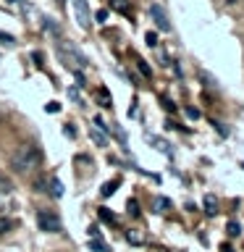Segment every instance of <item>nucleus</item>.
Masks as SVG:
<instances>
[{
	"instance_id": "obj_1",
	"label": "nucleus",
	"mask_w": 244,
	"mask_h": 252,
	"mask_svg": "<svg viewBox=\"0 0 244 252\" xmlns=\"http://www.w3.org/2000/svg\"><path fill=\"white\" fill-rule=\"evenodd\" d=\"M58 58H61V63L66 68H71L76 74V79H79V84L84 87V74L82 71L90 66V61H87V55L79 50V47L74 45V42H61L58 45Z\"/></svg>"
},
{
	"instance_id": "obj_2",
	"label": "nucleus",
	"mask_w": 244,
	"mask_h": 252,
	"mask_svg": "<svg viewBox=\"0 0 244 252\" xmlns=\"http://www.w3.org/2000/svg\"><path fill=\"white\" fill-rule=\"evenodd\" d=\"M39 163H42V153H39L37 147H31V145H24L11 155V168L16 173L34 171V168H39Z\"/></svg>"
},
{
	"instance_id": "obj_3",
	"label": "nucleus",
	"mask_w": 244,
	"mask_h": 252,
	"mask_svg": "<svg viewBox=\"0 0 244 252\" xmlns=\"http://www.w3.org/2000/svg\"><path fill=\"white\" fill-rule=\"evenodd\" d=\"M37 223L47 234H58L61 231V218L55 216V213H50V210H39L37 213Z\"/></svg>"
},
{
	"instance_id": "obj_4",
	"label": "nucleus",
	"mask_w": 244,
	"mask_h": 252,
	"mask_svg": "<svg viewBox=\"0 0 244 252\" xmlns=\"http://www.w3.org/2000/svg\"><path fill=\"white\" fill-rule=\"evenodd\" d=\"M150 19L155 21V27L160 32H171V21H168V13L163 11V5H157V3L150 5Z\"/></svg>"
},
{
	"instance_id": "obj_5",
	"label": "nucleus",
	"mask_w": 244,
	"mask_h": 252,
	"mask_svg": "<svg viewBox=\"0 0 244 252\" xmlns=\"http://www.w3.org/2000/svg\"><path fill=\"white\" fill-rule=\"evenodd\" d=\"M74 11H76V19H79V27L82 29H90V5L87 0H74Z\"/></svg>"
},
{
	"instance_id": "obj_6",
	"label": "nucleus",
	"mask_w": 244,
	"mask_h": 252,
	"mask_svg": "<svg viewBox=\"0 0 244 252\" xmlns=\"http://www.w3.org/2000/svg\"><path fill=\"white\" fill-rule=\"evenodd\" d=\"M126 242L134 244V247H142V244H147V234L142 228H129L126 231Z\"/></svg>"
},
{
	"instance_id": "obj_7",
	"label": "nucleus",
	"mask_w": 244,
	"mask_h": 252,
	"mask_svg": "<svg viewBox=\"0 0 244 252\" xmlns=\"http://www.w3.org/2000/svg\"><path fill=\"white\" fill-rule=\"evenodd\" d=\"M90 137H92V142H94L97 147H108V137L102 134L100 126H90Z\"/></svg>"
},
{
	"instance_id": "obj_8",
	"label": "nucleus",
	"mask_w": 244,
	"mask_h": 252,
	"mask_svg": "<svg viewBox=\"0 0 244 252\" xmlns=\"http://www.w3.org/2000/svg\"><path fill=\"white\" fill-rule=\"evenodd\" d=\"M94 100H97L100 108H110V105H113V97L108 94V90H97V92H94Z\"/></svg>"
},
{
	"instance_id": "obj_9",
	"label": "nucleus",
	"mask_w": 244,
	"mask_h": 252,
	"mask_svg": "<svg viewBox=\"0 0 244 252\" xmlns=\"http://www.w3.org/2000/svg\"><path fill=\"white\" fill-rule=\"evenodd\" d=\"M47 187H50L47 192H50L53 197H61V194H63V184H61V181L55 179V176H50V179H47Z\"/></svg>"
},
{
	"instance_id": "obj_10",
	"label": "nucleus",
	"mask_w": 244,
	"mask_h": 252,
	"mask_svg": "<svg viewBox=\"0 0 244 252\" xmlns=\"http://www.w3.org/2000/svg\"><path fill=\"white\" fill-rule=\"evenodd\" d=\"M168 208H171V200H165V197H155L152 200V210L155 213H165Z\"/></svg>"
},
{
	"instance_id": "obj_11",
	"label": "nucleus",
	"mask_w": 244,
	"mask_h": 252,
	"mask_svg": "<svg viewBox=\"0 0 244 252\" xmlns=\"http://www.w3.org/2000/svg\"><path fill=\"white\" fill-rule=\"evenodd\" d=\"M205 213H208V216H215V213H218V200L213 194L205 197Z\"/></svg>"
},
{
	"instance_id": "obj_12",
	"label": "nucleus",
	"mask_w": 244,
	"mask_h": 252,
	"mask_svg": "<svg viewBox=\"0 0 244 252\" xmlns=\"http://www.w3.org/2000/svg\"><path fill=\"white\" fill-rule=\"evenodd\" d=\"M118 184H121V179H113V181H108V184H102L100 194H102V197H110V194L116 192V187H118Z\"/></svg>"
},
{
	"instance_id": "obj_13",
	"label": "nucleus",
	"mask_w": 244,
	"mask_h": 252,
	"mask_svg": "<svg viewBox=\"0 0 244 252\" xmlns=\"http://www.w3.org/2000/svg\"><path fill=\"white\" fill-rule=\"evenodd\" d=\"M152 145H157V150H160L163 155H173V150H171V145L165 139H160V137H152Z\"/></svg>"
},
{
	"instance_id": "obj_14",
	"label": "nucleus",
	"mask_w": 244,
	"mask_h": 252,
	"mask_svg": "<svg viewBox=\"0 0 244 252\" xmlns=\"http://www.w3.org/2000/svg\"><path fill=\"white\" fill-rule=\"evenodd\" d=\"M90 250H94V252H110V247L105 242H100V239H90Z\"/></svg>"
},
{
	"instance_id": "obj_15",
	"label": "nucleus",
	"mask_w": 244,
	"mask_h": 252,
	"mask_svg": "<svg viewBox=\"0 0 244 252\" xmlns=\"http://www.w3.org/2000/svg\"><path fill=\"white\" fill-rule=\"evenodd\" d=\"M100 220H102V223H116V216L108 208H100Z\"/></svg>"
},
{
	"instance_id": "obj_16",
	"label": "nucleus",
	"mask_w": 244,
	"mask_h": 252,
	"mask_svg": "<svg viewBox=\"0 0 244 252\" xmlns=\"http://www.w3.org/2000/svg\"><path fill=\"white\" fill-rule=\"evenodd\" d=\"M137 66H139V71H142L145 76H152V71H150V66H147V63L142 61V58H137Z\"/></svg>"
},
{
	"instance_id": "obj_17",
	"label": "nucleus",
	"mask_w": 244,
	"mask_h": 252,
	"mask_svg": "<svg viewBox=\"0 0 244 252\" xmlns=\"http://www.w3.org/2000/svg\"><path fill=\"white\" fill-rule=\"evenodd\" d=\"M68 97L74 100V102H79V105H82V94H79V90H76V87H71V90H68Z\"/></svg>"
},
{
	"instance_id": "obj_18",
	"label": "nucleus",
	"mask_w": 244,
	"mask_h": 252,
	"mask_svg": "<svg viewBox=\"0 0 244 252\" xmlns=\"http://www.w3.org/2000/svg\"><path fill=\"white\" fill-rule=\"evenodd\" d=\"M129 213L131 216H139V202L137 200H129Z\"/></svg>"
},
{
	"instance_id": "obj_19",
	"label": "nucleus",
	"mask_w": 244,
	"mask_h": 252,
	"mask_svg": "<svg viewBox=\"0 0 244 252\" xmlns=\"http://www.w3.org/2000/svg\"><path fill=\"white\" fill-rule=\"evenodd\" d=\"M45 32H53V34H58V27H55L50 19H45Z\"/></svg>"
},
{
	"instance_id": "obj_20",
	"label": "nucleus",
	"mask_w": 244,
	"mask_h": 252,
	"mask_svg": "<svg viewBox=\"0 0 244 252\" xmlns=\"http://www.w3.org/2000/svg\"><path fill=\"white\" fill-rule=\"evenodd\" d=\"M147 45H150V47L157 45V34H155V32H147Z\"/></svg>"
},
{
	"instance_id": "obj_21",
	"label": "nucleus",
	"mask_w": 244,
	"mask_h": 252,
	"mask_svg": "<svg viewBox=\"0 0 244 252\" xmlns=\"http://www.w3.org/2000/svg\"><path fill=\"white\" fill-rule=\"evenodd\" d=\"M45 110H47V113H58V110H61V105H58V102H47V105H45Z\"/></svg>"
},
{
	"instance_id": "obj_22",
	"label": "nucleus",
	"mask_w": 244,
	"mask_h": 252,
	"mask_svg": "<svg viewBox=\"0 0 244 252\" xmlns=\"http://www.w3.org/2000/svg\"><path fill=\"white\" fill-rule=\"evenodd\" d=\"M63 134H66V137H71V139H74V137H76V129H74V126L68 124V126H63Z\"/></svg>"
},
{
	"instance_id": "obj_23",
	"label": "nucleus",
	"mask_w": 244,
	"mask_h": 252,
	"mask_svg": "<svg viewBox=\"0 0 244 252\" xmlns=\"http://www.w3.org/2000/svg\"><path fill=\"white\" fill-rule=\"evenodd\" d=\"M13 223H11V220H8V218H0V234H3V231H8V228H11Z\"/></svg>"
},
{
	"instance_id": "obj_24",
	"label": "nucleus",
	"mask_w": 244,
	"mask_h": 252,
	"mask_svg": "<svg viewBox=\"0 0 244 252\" xmlns=\"http://www.w3.org/2000/svg\"><path fill=\"white\" fill-rule=\"evenodd\" d=\"M186 116H189V118H194V121H197V118H200V110H197V108H186Z\"/></svg>"
},
{
	"instance_id": "obj_25",
	"label": "nucleus",
	"mask_w": 244,
	"mask_h": 252,
	"mask_svg": "<svg viewBox=\"0 0 244 252\" xmlns=\"http://www.w3.org/2000/svg\"><path fill=\"white\" fill-rule=\"evenodd\" d=\"M239 231H242V228H239V223H228V234H231V236H236Z\"/></svg>"
},
{
	"instance_id": "obj_26",
	"label": "nucleus",
	"mask_w": 244,
	"mask_h": 252,
	"mask_svg": "<svg viewBox=\"0 0 244 252\" xmlns=\"http://www.w3.org/2000/svg\"><path fill=\"white\" fill-rule=\"evenodd\" d=\"M94 19H97V21H105V19H108V11H97V13H94Z\"/></svg>"
},
{
	"instance_id": "obj_27",
	"label": "nucleus",
	"mask_w": 244,
	"mask_h": 252,
	"mask_svg": "<svg viewBox=\"0 0 244 252\" xmlns=\"http://www.w3.org/2000/svg\"><path fill=\"white\" fill-rule=\"evenodd\" d=\"M220 250H223V252H234L231 247H228V244H223V247H220Z\"/></svg>"
},
{
	"instance_id": "obj_28",
	"label": "nucleus",
	"mask_w": 244,
	"mask_h": 252,
	"mask_svg": "<svg viewBox=\"0 0 244 252\" xmlns=\"http://www.w3.org/2000/svg\"><path fill=\"white\" fill-rule=\"evenodd\" d=\"M58 3H63V0H58Z\"/></svg>"
}]
</instances>
